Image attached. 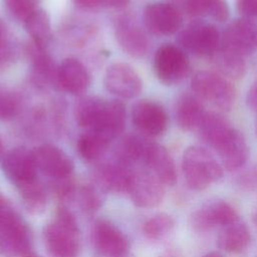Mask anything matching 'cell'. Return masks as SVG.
I'll use <instances>...</instances> for the list:
<instances>
[{"instance_id":"obj_1","label":"cell","mask_w":257,"mask_h":257,"mask_svg":"<svg viewBox=\"0 0 257 257\" xmlns=\"http://www.w3.org/2000/svg\"><path fill=\"white\" fill-rule=\"evenodd\" d=\"M191 92L204 104L218 111H229L236 99V90L231 80L215 70H199L191 79Z\"/></svg>"},{"instance_id":"obj_2","label":"cell","mask_w":257,"mask_h":257,"mask_svg":"<svg viewBox=\"0 0 257 257\" xmlns=\"http://www.w3.org/2000/svg\"><path fill=\"white\" fill-rule=\"evenodd\" d=\"M182 170L188 187L192 190H204L218 181L223 175V168L206 148L188 147L182 158Z\"/></svg>"},{"instance_id":"obj_3","label":"cell","mask_w":257,"mask_h":257,"mask_svg":"<svg viewBox=\"0 0 257 257\" xmlns=\"http://www.w3.org/2000/svg\"><path fill=\"white\" fill-rule=\"evenodd\" d=\"M44 240L53 257H75L78 250V230L73 215L59 208L52 223L44 230Z\"/></svg>"},{"instance_id":"obj_4","label":"cell","mask_w":257,"mask_h":257,"mask_svg":"<svg viewBox=\"0 0 257 257\" xmlns=\"http://www.w3.org/2000/svg\"><path fill=\"white\" fill-rule=\"evenodd\" d=\"M178 43L188 54L212 59L221 47V32L207 21L197 20L179 31Z\"/></svg>"},{"instance_id":"obj_5","label":"cell","mask_w":257,"mask_h":257,"mask_svg":"<svg viewBox=\"0 0 257 257\" xmlns=\"http://www.w3.org/2000/svg\"><path fill=\"white\" fill-rule=\"evenodd\" d=\"M0 245L9 253L26 257L31 251V235L26 224L3 200H0Z\"/></svg>"},{"instance_id":"obj_6","label":"cell","mask_w":257,"mask_h":257,"mask_svg":"<svg viewBox=\"0 0 257 257\" xmlns=\"http://www.w3.org/2000/svg\"><path fill=\"white\" fill-rule=\"evenodd\" d=\"M154 71L164 84L174 85L182 82L191 71L189 54L179 45H161L154 55Z\"/></svg>"},{"instance_id":"obj_7","label":"cell","mask_w":257,"mask_h":257,"mask_svg":"<svg viewBox=\"0 0 257 257\" xmlns=\"http://www.w3.org/2000/svg\"><path fill=\"white\" fill-rule=\"evenodd\" d=\"M244 58L257 50V22L237 18L227 24L221 32V47Z\"/></svg>"},{"instance_id":"obj_8","label":"cell","mask_w":257,"mask_h":257,"mask_svg":"<svg viewBox=\"0 0 257 257\" xmlns=\"http://www.w3.org/2000/svg\"><path fill=\"white\" fill-rule=\"evenodd\" d=\"M183 17L171 2L150 3L143 13L145 27L157 36H170L179 32L183 25Z\"/></svg>"},{"instance_id":"obj_9","label":"cell","mask_w":257,"mask_h":257,"mask_svg":"<svg viewBox=\"0 0 257 257\" xmlns=\"http://www.w3.org/2000/svg\"><path fill=\"white\" fill-rule=\"evenodd\" d=\"M132 121L135 127L147 137H160L169 127V115L158 101L141 99L132 107Z\"/></svg>"},{"instance_id":"obj_10","label":"cell","mask_w":257,"mask_h":257,"mask_svg":"<svg viewBox=\"0 0 257 257\" xmlns=\"http://www.w3.org/2000/svg\"><path fill=\"white\" fill-rule=\"evenodd\" d=\"M238 220L235 209L227 202L215 200L207 202L195 210L190 218L189 224L196 232H206L216 226H226Z\"/></svg>"},{"instance_id":"obj_11","label":"cell","mask_w":257,"mask_h":257,"mask_svg":"<svg viewBox=\"0 0 257 257\" xmlns=\"http://www.w3.org/2000/svg\"><path fill=\"white\" fill-rule=\"evenodd\" d=\"M103 84L107 91L120 98H134L143 89V81L138 72L123 62H115L107 67Z\"/></svg>"},{"instance_id":"obj_12","label":"cell","mask_w":257,"mask_h":257,"mask_svg":"<svg viewBox=\"0 0 257 257\" xmlns=\"http://www.w3.org/2000/svg\"><path fill=\"white\" fill-rule=\"evenodd\" d=\"M2 170L7 179L17 187L36 180L37 165L33 151L24 147L11 150L3 158Z\"/></svg>"},{"instance_id":"obj_13","label":"cell","mask_w":257,"mask_h":257,"mask_svg":"<svg viewBox=\"0 0 257 257\" xmlns=\"http://www.w3.org/2000/svg\"><path fill=\"white\" fill-rule=\"evenodd\" d=\"M128 193L137 206L155 207L164 198V184L150 171L135 172L132 174Z\"/></svg>"},{"instance_id":"obj_14","label":"cell","mask_w":257,"mask_h":257,"mask_svg":"<svg viewBox=\"0 0 257 257\" xmlns=\"http://www.w3.org/2000/svg\"><path fill=\"white\" fill-rule=\"evenodd\" d=\"M33 155L37 169L53 179L67 178L73 170L71 159L55 146H39L33 150Z\"/></svg>"},{"instance_id":"obj_15","label":"cell","mask_w":257,"mask_h":257,"mask_svg":"<svg viewBox=\"0 0 257 257\" xmlns=\"http://www.w3.org/2000/svg\"><path fill=\"white\" fill-rule=\"evenodd\" d=\"M57 84L72 95H82L90 84L89 73L78 59L65 58L57 67Z\"/></svg>"},{"instance_id":"obj_16","label":"cell","mask_w":257,"mask_h":257,"mask_svg":"<svg viewBox=\"0 0 257 257\" xmlns=\"http://www.w3.org/2000/svg\"><path fill=\"white\" fill-rule=\"evenodd\" d=\"M182 15L194 18H210L217 22H224L230 16L227 0H171Z\"/></svg>"},{"instance_id":"obj_17","label":"cell","mask_w":257,"mask_h":257,"mask_svg":"<svg viewBox=\"0 0 257 257\" xmlns=\"http://www.w3.org/2000/svg\"><path fill=\"white\" fill-rule=\"evenodd\" d=\"M143 160L148 166L149 171L164 185L173 186L177 182L174 160L165 147L148 142Z\"/></svg>"},{"instance_id":"obj_18","label":"cell","mask_w":257,"mask_h":257,"mask_svg":"<svg viewBox=\"0 0 257 257\" xmlns=\"http://www.w3.org/2000/svg\"><path fill=\"white\" fill-rule=\"evenodd\" d=\"M114 35L117 43L127 54L134 57L145 56L150 49V41L143 29L130 19H118Z\"/></svg>"},{"instance_id":"obj_19","label":"cell","mask_w":257,"mask_h":257,"mask_svg":"<svg viewBox=\"0 0 257 257\" xmlns=\"http://www.w3.org/2000/svg\"><path fill=\"white\" fill-rule=\"evenodd\" d=\"M208 110L192 92L182 93L175 103V119L184 132H197Z\"/></svg>"},{"instance_id":"obj_20","label":"cell","mask_w":257,"mask_h":257,"mask_svg":"<svg viewBox=\"0 0 257 257\" xmlns=\"http://www.w3.org/2000/svg\"><path fill=\"white\" fill-rule=\"evenodd\" d=\"M92 239L95 248L106 257H119L127 250V242L122 233L105 220L95 223Z\"/></svg>"},{"instance_id":"obj_21","label":"cell","mask_w":257,"mask_h":257,"mask_svg":"<svg viewBox=\"0 0 257 257\" xmlns=\"http://www.w3.org/2000/svg\"><path fill=\"white\" fill-rule=\"evenodd\" d=\"M222 162L223 167L229 171L241 169L249 157V147L244 135L236 127L215 151Z\"/></svg>"},{"instance_id":"obj_22","label":"cell","mask_w":257,"mask_h":257,"mask_svg":"<svg viewBox=\"0 0 257 257\" xmlns=\"http://www.w3.org/2000/svg\"><path fill=\"white\" fill-rule=\"evenodd\" d=\"M27 53L31 61L30 76L32 82L39 88H45L53 83L57 84V67L47 50L31 44Z\"/></svg>"},{"instance_id":"obj_23","label":"cell","mask_w":257,"mask_h":257,"mask_svg":"<svg viewBox=\"0 0 257 257\" xmlns=\"http://www.w3.org/2000/svg\"><path fill=\"white\" fill-rule=\"evenodd\" d=\"M107 100L98 96H84L74 107L76 123L85 131H96L101 122Z\"/></svg>"},{"instance_id":"obj_24","label":"cell","mask_w":257,"mask_h":257,"mask_svg":"<svg viewBox=\"0 0 257 257\" xmlns=\"http://www.w3.org/2000/svg\"><path fill=\"white\" fill-rule=\"evenodd\" d=\"M251 240L247 226L239 220L223 227L218 236V246L228 253H240L244 251Z\"/></svg>"},{"instance_id":"obj_25","label":"cell","mask_w":257,"mask_h":257,"mask_svg":"<svg viewBox=\"0 0 257 257\" xmlns=\"http://www.w3.org/2000/svg\"><path fill=\"white\" fill-rule=\"evenodd\" d=\"M126 109L119 99L107 100L99 127L95 131L107 137L110 141L118 137L124 130Z\"/></svg>"},{"instance_id":"obj_26","label":"cell","mask_w":257,"mask_h":257,"mask_svg":"<svg viewBox=\"0 0 257 257\" xmlns=\"http://www.w3.org/2000/svg\"><path fill=\"white\" fill-rule=\"evenodd\" d=\"M25 30L31 38L34 46L40 49H47L52 39L50 17L42 8L33 12L24 22Z\"/></svg>"},{"instance_id":"obj_27","label":"cell","mask_w":257,"mask_h":257,"mask_svg":"<svg viewBox=\"0 0 257 257\" xmlns=\"http://www.w3.org/2000/svg\"><path fill=\"white\" fill-rule=\"evenodd\" d=\"M216 70L228 79H240L246 72L245 58L220 48L212 58Z\"/></svg>"},{"instance_id":"obj_28","label":"cell","mask_w":257,"mask_h":257,"mask_svg":"<svg viewBox=\"0 0 257 257\" xmlns=\"http://www.w3.org/2000/svg\"><path fill=\"white\" fill-rule=\"evenodd\" d=\"M110 140L95 131H85L77 140L79 155L86 161H94L100 158L108 149Z\"/></svg>"},{"instance_id":"obj_29","label":"cell","mask_w":257,"mask_h":257,"mask_svg":"<svg viewBox=\"0 0 257 257\" xmlns=\"http://www.w3.org/2000/svg\"><path fill=\"white\" fill-rule=\"evenodd\" d=\"M19 188L23 204L31 213H38L45 207L46 195L43 187L37 180L26 183Z\"/></svg>"},{"instance_id":"obj_30","label":"cell","mask_w":257,"mask_h":257,"mask_svg":"<svg viewBox=\"0 0 257 257\" xmlns=\"http://www.w3.org/2000/svg\"><path fill=\"white\" fill-rule=\"evenodd\" d=\"M132 172L121 165L106 166L101 171L102 180L105 186L113 191H128Z\"/></svg>"},{"instance_id":"obj_31","label":"cell","mask_w":257,"mask_h":257,"mask_svg":"<svg viewBox=\"0 0 257 257\" xmlns=\"http://www.w3.org/2000/svg\"><path fill=\"white\" fill-rule=\"evenodd\" d=\"M175 226L174 219L165 213H160L149 219L144 225L146 236L153 240H159L169 235Z\"/></svg>"},{"instance_id":"obj_32","label":"cell","mask_w":257,"mask_h":257,"mask_svg":"<svg viewBox=\"0 0 257 257\" xmlns=\"http://www.w3.org/2000/svg\"><path fill=\"white\" fill-rule=\"evenodd\" d=\"M146 141L137 136L128 135L124 137L118 145L117 154L124 162H135L143 159L147 147Z\"/></svg>"},{"instance_id":"obj_33","label":"cell","mask_w":257,"mask_h":257,"mask_svg":"<svg viewBox=\"0 0 257 257\" xmlns=\"http://www.w3.org/2000/svg\"><path fill=\"white\" fill-rule=\"evenodd\" d=\"M21 107V99L13 89L0 85V120L7 121L17 116Z\"/></svg>"},{"instance_id":"obj_34","label":"cell","mask_w":257,"mask_h":257,"mask_svg":"<svg viewBox=\"0 0 257 257\" xmlns=\"http://www.w3.org/2000/svg\"><path fill=\"white\" fill-rule=\"evenodd\" d=\"M16 56V46L7 24L0 17V69L9 65Z\"/></svg>"},{"instance_id":"obj_35","label":"cell","mask_w":257,"mask_h":257,"mask_svg":"<svg viewBox=\"0 0 257 257\" xmlns=\"http://www.w3.org/2000/svg\"><path fill=\"white\" fill-rule=\"evenodd\" d=\"M40 2L41 0H3L4 6L9 14L22 22L40 8Z\"/></svg>"},{"instance_id":"obj_36","label":"cell","mask_w":257,"mask_h":257,"mask_svg":"<svg viewBox=\"0 0 257 257\" xmlns=\"http://www.w3.org/2000/svg\"><path fill=\"white\" fill-rule=\"evenodd\" d=\"M237 184L240 188L246 191L257 190V166H252L243 171L237 179Z\"/></svg>"},{"instance_id":"obj_37","label":"cell","mask_w":257,"mask_h":257,"mask_svg":"<svg viewBox=\"0 0 257 257\" xmlns=\"http://www.w3.org/2000/svg\"><path fill=\"white\" fill-rule=\"evenodd\" d=\"M236 7L240 17L257 19V0H236Z\"/></svg>"},{"instance_id":"obj_38","label":"cell","mask_w":257,"mask_h":257,"mask_svg":"<svg viewBox=\"0 0 257 257\" xmlns=\"http://www.w3.org/2000/svg\"><path fill=\"white\" fill-rule=\"evenodd\" d=\"M80 200L83 208L87 210H95L99 206V199L96 193L89 187H85L81 191Z\"/></svg>"},{"instance_id":"obj_39","label":"cell","mask_w":257,"mask_h":257,"mask_svg":"<svg viewBox=\"0 0 257 257\" xmlns=\"http://www.w3.org/2000/svg\"><path fill=\"white\" fill-rule=\"evenodd\" d=\"M72 2L82 10H97L106 7L105 0H72Z\"/></svg>"},{"instance_id":"obj_40","label":"cell","mask_w":257,"mask_h":257,"mask_svg":"<svg viewBox=\"0 0 257 257\" xmlns=\"http://www.w3.org/2000/svg\"><path fill=\"white\" fill-rule=\"evenodd\" d=\"M246 103L248 107L257 113V78L253 81L246 93Z\"/></svg>"},{"instance_id":"obj_41","label":"cell","mask_w":257,"mask_h":257,"mask_svg":"<svg viewBox=\"0 0 257 257\" xmlns=\"http://www.w3.org/2000/svg\"><path fill=\"white\" fill-rule=\"evenodd\" d=\"M130 0H105L106 7L112 8H123L128 4Z\"/></svg>"},{"instance_id":"obj_42","label":"cell","mask_w":257,"mask_h":257,"mask_svg":"<svg viewBox=\"0 0 257 257\" xmlns=\"http://www.w3.org/2000/svg\"><path fill=\"white\" fill-rule=\"evenodd\" d=\"M202 257H223L221 254L217 253V252H210V253H207L205 255H203Z\"/></svg>"},{"instance_id":"obj_43","label":"cell","mask_w":257,"mask_h":257,"mask_svg":"<svg viewBox=\"0 0 257 257\" xmlns=\"http://www.w3.org/2000/svg\"><path fill=\"white\" fill-rule=\"evenodd\" d=\"M252 220H253V223L255 224V226L257 227V207L254 209L253 216H252Z\"/></svg>"},{"instance_id":"obj_44","label":"cell","mask_w":257,"mask_h":257,"mask_svg":"<svg viewBox=\"0 0 257 257\" xmlns=\"http://www.w3.org/2000/svg\"><path fill=\"white\" fill-rule=\"evenodd\" d=\"M3 152H4V147H3V143L0 139V159L3 157Z\"/></svg>"},{"instance_id":"obj_45","label":"cell","mask_w":257,"mask_h":257,"mask_svg":"<svg viewBox=\"0 0 257 257\" xmlns=\"http://www.w3.org/2000/svg\"><path fill=\"white\" fill-rule=\"evenodd\" d=\"M26 257H39V256H37V255H35V254H34V253H33V252H32V253H30V254H29V255H27V256H26Z\"/></svg>"},{"instance_id":"obj_46","label":"cell","mask_w":257,"mask_h":257,"mask_svg":"<svg viewBox=\"0 0 257 257\" xmlns=\"http://www.w3.org/2000/svg\"><path fill=\"white\" fill-rule=\"evenodd\" d=\"M256 132H257V120H256Z\"/></svg>"}]
</instances>
